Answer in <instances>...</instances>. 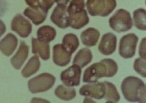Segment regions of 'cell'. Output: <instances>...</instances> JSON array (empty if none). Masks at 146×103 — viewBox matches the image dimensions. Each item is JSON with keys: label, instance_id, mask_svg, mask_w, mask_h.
Wrapping results in <instances>:
<instances>
[{"label": "cell", "instance_id": "obj_1", "mask_svg": "<svg viewBox=\"0 0 146 103\" xmlns=\"http://www.w3.org/2000/svg\"><path fill=\"white\" fill-rule=\"evenodd\" d=\"M118 67L117 63L111 58H104L95 63L85 70L83 75V82H96L102 77H111L116 75Z\"/></svg>", "mask_w": 146, "mask_h": 103}, {"label": "cell", "instance_id": "obj_2", "mask_svg": "<svg viewBox=\"0 0 146 103\" xmlns=\"http://www.w3.org/2000/svg\"><path fill=\"white\" fill-rule=\"evenodd\" d=\"M121 91L124 97L131 102H145V84L134 76L125 77L121 84Z\"/></svg>", "mask_w": 146, "mask_h": 103}, {"label": "cell", "instance_id": "obj_3", "mask_svg": "<svg viewBox=\"0 0 146 103\" xmlns=\"http://www.w3.org/2000/svg\"><path fill=\"white\" fill-rule=\"evenodd\" d=\"M69 26L80 29L90 22L88 12L84 9V0H72L67 8Z\"/></svg>", "mask_w": 146, "mask_h": 103}, {"label": "cell", "instance_id": "obj_4", "mask_svg": "<svg viewBox=\"0 0 146 103\" xmlns=\"http://www.w3.org/2000/svg\"><path fill=\"white\" fill-rule=\"evenodd\" d=\"M117 6L116 0H88L86 7L92 16L107 17Z\"/></svg>", "mask_w": 146, "mask_h": 103}, {"label": "cell", "instance_id": "obj_5", "mask_svg": "<svg viewBox=\"0 0 146 103\" xmlns=\"http://www.w3.org/2000/svg\"><path fill=\"white\" fill-rule=\"evenodd\" d=\"M110 26L112 30L121 33L130 30L133 26L130 12L124 9H119L109 20Z\"/></svg>", "mask_w": 146, "mask_h": 103}, {"label": "cell", "instance_id": "obj_6", "mask_svg": "<svg viewBox=\"0 0 146 103\" xmlns=\"http://www.w3.org/2000/svg\"><path fill=\"white\" fill-rule=\"evenodd\" d=\"M55 81L54 76L45 72L29 80L28 81V88L33 94L44 92L52 89L54 85Z\"/></svg>", "mask_w": 146, "mask_h": 103}, {"label": "cell", "instance_id": "obj_7", "mask_svg": "<svg viewBox=\"0 0 146 103\" xmlns=\"http://www.w3.org/2000/svg\"><path fill=\"white\" fill-rule=\"evenodd\" d=\"M138 42V37L134 33L128 34L121 37L119 46V53L124 58H131L134 56Z\"/></svg>", "mask_w": 146, "mask_h": 103}, {"label": "cell", "instance_id": "obj_8", "mask_svg": "<svg viewBox=\"0 0 146 103\" xmlns=\"http://www.w3.org/2000/svg\"><path fill=\"white\" fill-rule=\"evenodd\" d=\"M11 29L22 38H26L31 34L32 24L21 14H16L11 21Z\"/></svg>", "mask_w": 146, "mask_h": 103}, {"label": "cell", "instance_id": "obj_9", "mask_svg": "<svg viewBox=\"0 0 146 103\" xmlns=\"http://www.w3.org/2000/svg\"><path fill=\"white\" fill-rule=\"evenodd\" d=\"M105 85L103 82L88 83L79 89V94L81 96L87 97L94 98L96 100L103 99L105 94Z\"/></svg>", "mask_w": 146, "mask_h": 103}, {"label": "cell", "instance_id": "obj_10", "mask_svg": "<svg viewBox=\"0 0 146 103\" xmlns=\"http://www.w3.org/2000/svg\"><path fill=\"white\" fill-rule=\"evenodd\" d=\"M81 75L82 68L76 64H74L61 72L60 78L64 85L73 87L79 86Z\"/></svg>", "mask_w": 146, "mask_h": 103}, {"label": "cell", "instance_id": "obj_11", "mask_svg": "<svg viewBox=\"0 0 146 103\" xmlns=\"http://www.w3.org/2000/svg\"><path fill=\"white\" fill-rule=\"evenodd\" d=\"M117 47V37L112 32H108L102 36L98 45V51L103 55H111L116 50Z\"/></svg>", "mask_w": 146, "mask_h": 103}, {"label": "cell", "instance_id": "obj_12", "mask_svg": "<svg viewBox=\"0 0 146 103\" xmlns=\"http://www.w3.org/2000/svg\"><path fill=\"white\" fill-rule=\"evenodd\" d=\"M51 21L56 26L61 29H66L69 27L67 6L57 5L51 15Z\"/></svg>", "mask_w": 146, "mask_h": 103}, {"label": "cell", "instance_id": "obj_13", "mask_svg": "<svg viewBox=\"0 0 146 103\" xmlns=\"http://www.w3.org/2000/svg\"><path fill=\"white\" fill-rule=\"evenodd\" d=\"M71 53L62 44H57L53 48V62L59 67H65L70 62Z\"/></svg>", "mask_w": 146, "mask_h": 103}, {"label": "cell", "instance_id": "obj_14", "mask_svg": "<svg viewBox=\"0 0 146 103\" xmlns=\"http://www.w3.org/2000/svg\"><path fill=\"white\" fill-rule=\"evenodd\" d=\"M29 55V46L23 40L20 41V46L16 53L11 58V63L16 70H20Z\"/></svg>", "mask_w": 146, "mask_h": 103}, {"label": "cell", "instance_id": "obj_15", "mask_svg": "<svg viewBox=\"0 0 146 103\" xmlns=\"http://www.w3.org/2000/svg\"><path fill=\"white\" fill-rule=\"evenodd\" d=\"M18 45V39L14 34L9 33L0 41V51L5 56H10Z\"/></svg>", "mask_w": 146, "mask_h": 103}, {"label": "cell", "instance_id": "obj_16", "mask_svg": "<svg viewBox=\"0 0 146 103\" xmlns=\"http://www.w3.org/2000/svg\"><path fill=\"white\" fill-rule=\"evenodd\" d=\"M32 52L33 54H38L43 61L50 58V46L48 43L39 41L36 38H32Z\"/></svg>", "mask_w": 146, "mask_h": 103}, {"label": "cell", "instance_id": "obj_17", "mask_svg": "<svg viewBox=\"0 0 146 103\" xmlns=\"http://www.w3.org/2000/svg\"><path fill=\"white\" fill-rule=\"evenodd\" d=\"M48 12L39 7H27L24 11V15L33 21L35 25H40L46 18Z\"/></svg>", "mask_w": 146, "mask_h": 103}, {"label": "cell", "instance_id": "obj_18", "mask_svg": "<svg viewBox=\"0 0 146 103\" xmlns=\"http://www.w3.org/2000/svg\"><path fill=\"white\" fill-rule=\"evenodd\" d=\"M100 37V32L95 28H88L81 34V40L83 45L93 47L96 45Z\"/></svg>", "mask_w": 146, "mask_h": 103}, {"label": "cell", "instance_id": "obj_19", "mask_svg": "<svg viewBox=\"0 0 146 103\" xmlns=\"http://www.w3.org/2000/svg\"><path fill=\"white\" fill-rule=\"evenodd\" d=\"M92 59H93V54L91 51L88 48H84L79 50V52L76 53L73 61V64L83 68L89 64L91 62Z\"/></svg>", "mask_w": 146, "mask_h": 103}, {"label": "cell", "instance_id": "obj_20", "mask_svg": "<svg viewBox=\"0 0 146 103\" xmlns=\"http://www.w3.org/2000/svg\"><path fill=\"white\" fill-rule=\"evenodd\" d=\"M40 67V62L39 60V57L38 54H35V56L30 58L25 67H24L21 71V75L23 77L27 78L35 74L39 70Z\"/></svg>", "mask_w": 146, "mask_h": 103}, {"label": "cell", "instance_id": "obj_21", "mask_svg": "<svg viewBox=\"0 0 146 103\" xmlns=\"http://www.w3.org/2000/svg\"><path fill=\"white\" fill-rule=\"evenodd\" d=\"M56 96L60 98V100L65 101H70L76 97V92L75 89L65 85H60L56 88L54 91Z\"/></svg>", "mask_w": 146, "mask_h": 103}, {"label": "cell", "instance_id": "obj_22", "mask_svg": "<svg viewBox=\"0 0 146 103\" xmlns=\"http://www.w3.org/2000/svg\"><path fill=\"white\" fill-rule=\"evenodd\" d=\"M38 40L39 41L48 43L53 41L56 37V30L51 26H43L38 29Z\"/></svg>", "mask_w": 146, "mask_h": 103}, {"label": "cell", "instance_id": "obj_23", "mask_svg": "<svg viewBox=\"0 0 146 103\" xmlns=\"http://www.w3.org/2000/svg\"><path fill=\"white\" fill-rule=\"evenodd\" d=\"M103 83H104L105 89H106L105 94L104 96V99L106 100V102H118L120 101V96L117 89H116V86L113 83L108 82V81H104Z\"/></svg>", "mask_w": 146, "mask_h": 103}, {"label": "cell", "instance_id": "obj_24", "mask_svg": "<svg viewBox=\"0 0 146 103\" xmlns=\"http://www.w3.org/2000/svg\"><path fill=\"white\" fill-rule=\"evenodd\" d=\"M62 45L71 54L76 51L79 45V39L74 34H65L62 38Z\"/></svg>", "mask_w": 146, "mask_h": 103}, {"label": "cell", "instance_id": "obj_25", "mask_svg": "<svg viewBox=\"0 0 146 103\" xmlns=\"http://www.w3.org/2000/svg\"><path fill=\"white\" fill-rule=\"evenodd\" d=\"M134 26L139 30H146V12L145 9H137L133 13Z\"/></svg>", "mask_w": 146, "mask_h": 103}, {"label": "cell", "instance_id": "obj_26", "mask_svg": "<svg viewBox=\"0 0 146 103\" xmlns=\"http://www.w3.org/2000/svg\"><path fill=\"white\" fill-rule=\"evenodd\" d=\"M26 3L31 7H39L48 12L55 2V0H25Z\"/></svg>", "mask_w": 146, "mask_h": 103}, {"label": "cell", "instance_id": "obj_27", "mask_svg": "<svg viewBox=\"0 0 146 103\" xmlns=\"http://www.w3.org/2000/svg\"><path fill=\"white\" fill-rule=\"evenodd\" d=\"M145 59L138 58L134 61V69L138 74L143 76V77H146V70H145Z\"/></svg>", "mask_w": 146, "mask_h": 103}, {"label": "cell", "instance_id": "obj_28", "mask_svg": "<svg viewBox=\"0 0 146 103\" xmlns=\"http://www.w3.org/2000/svg\"><path fill=\"white\" fill-rule=\"evenodd\" d=\"M139 54L143 59H145V38H143L139 45Z\"/></svg>", "mask_w": 146, "mask_h": 103}, {"label": "cell", "instance_id": "obj_29", "mask_svg": "<svg viewBox=\"0 0 146 103\" xmlns=\"http://www.w3.org/2000/svg\"><path fill=\"white\" fill-rule=\"evenodd\" d=\"M6 31V26L5 23L0 20V37L3 35Z\"/></svg>", "mask_w": 146, "mask_h": 103}, {"label": "cell", "instance_id": "obj_30", "mask_svg": "<svg viewBox=\"0 0 146 103\" xmlns=\"http://www.w3.org/2000/svg\"><path fill=\"white\" fill-rule=\"evenodd\" d=\"M70 1V0H55V2L60 5H66Z\"/></svg>", "mask_w": 146, "mask_h": 103}]
</instances>
